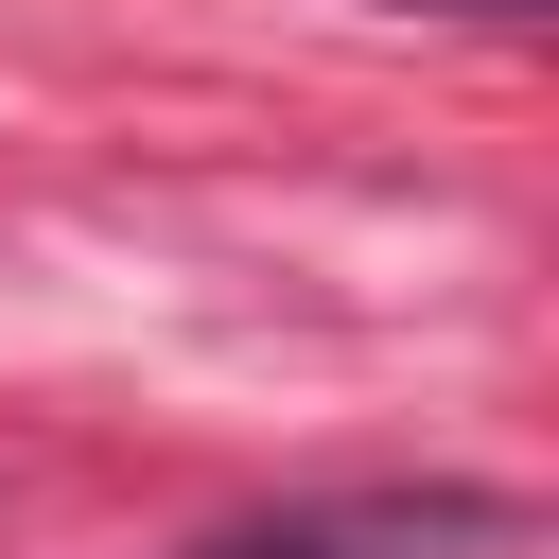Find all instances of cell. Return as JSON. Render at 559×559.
Returning a JSON list of instances; mask_svg holds the SVG:
<instances>
[{
  "label": "cell",
  "mask_w": 559,
  "mask_h": 559,
  "mask_svg": "<svg viewBox=\"0 0 559 559\" xmlns=\"http://www.w3.org/2000/svg\"><path fill=\"white\" fill-rule=\"evenodd\" d=\"M524 507L507 489H349V507H280V524H227L210 559H507Z\"/></svg>",
  "instance_id": "obj_1"
},
{
  "label": "cell",
  "mask_w": 559,
  "mask_h": 559,
  "mask_svg": "<svg viewBox=\"0 0 559 559\" xmlns=\"http://www.w3.org/2000/svg\"><path fill=\"white\" fill-rule=\"evenodd\" d=\"M437 17H524V0H437Z\"/></svg>",
  "instance_id": "obj_2"
}]
</instances>
